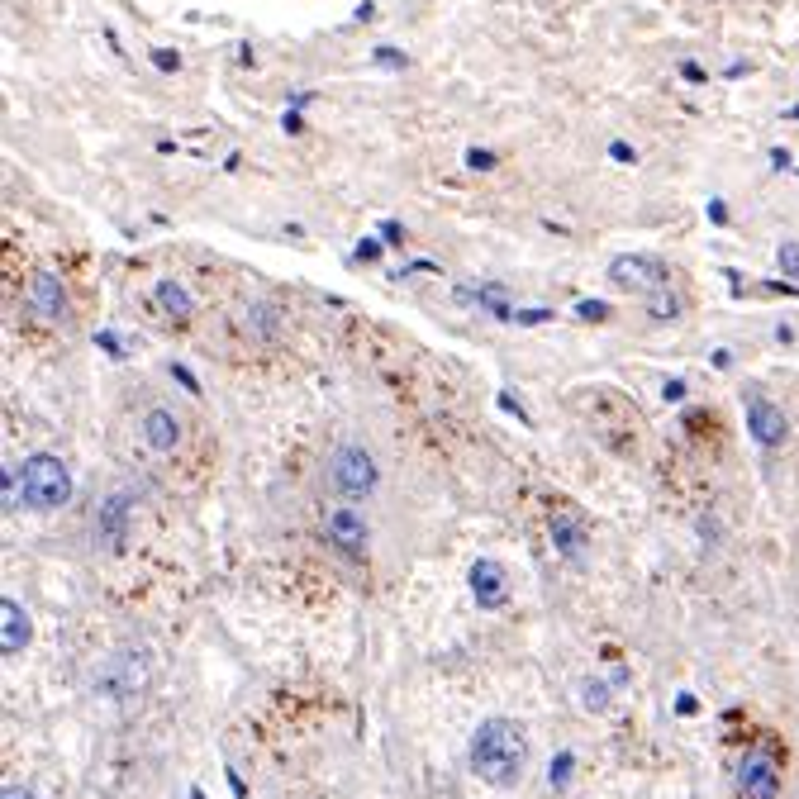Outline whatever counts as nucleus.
Listing matches in <instances>:
<instances>
[{"instance_id":"473e14b6","label":"nucleus","mask_w":799,"mask_h":799,"mask_svg":"<svg viewBox=\"0 0 799 799\" xmlns=\"http://www.w3.org/2000/svg\"><path fill=\"white\" fill-rule=\"evenodd\" d=\"M96 343H100L105 352H115V357L124 352V348H119V338H115V333H96Z\"/></svg>"},{"instance_id":"bb28decb","label":"nucleus","mask_w":799,"mask_h":799,"mask_svg":"<svg viewBox=\"0 0 799 799\" xmlns=\"http://www.w3.org/2000/svg\"><path fill=\"white\" fill-rule=\"evenodd\" d=\"M514 319H519V324H547L552 310H514Z\"/></svg>"},{"instance_id":"72a5a7b5","label":"nucleus","mask_w":799,"mask_h":799,"mask_svg":"<svg viewBox=\"0 0 799 799\" xmlns=\"http://www.w3.org/2000/svg\"><path fill=\"white\" fill-rule=\"evenodd\" d=\"M281 124H286V134H300V110H286V119H281Z\"/></svg>"},{"instance_id":"2f4dec72","label":"nucleus","mask_w":799,"mask_h":799,"mask_svg":"<svg viewBox=\"0 0 799 799\" xmlns=\"http://www.w3.org/2000/svg\"><path fill=\"white\" fill-rule=\"evenodd\" d=\"M681 77L685 81H704V67H700V62H681Z\"/></svg>"},{"instance_id":"f03ea898","label":"nucleus","mask_w":799,"mask_h":799,"mask_svg":"<svg viewBox=\"0 0 799 799\" xmlns=\"http://www.w3.org/2000/svg\"><path fill=\"white\" fill-rule=\"evenodd\" d=\"M20 486H24V500L34 509H62L72 500V476L62 467L53 452H34L20 471Z\"/></svg>"},{"instance_id":"20e7f679","label":"nucleus","mask_w":799,"mask_h":799,"mask_svg":"<svg viewBox=\"0 0 799 799\" xmlns=\"http://www.w3.org/2000/svg\"><path fill=\"white\" fill-rule=\"evenodd\" d=\"M333 486L343 490V495H371L376 490V481H381V471H376V462H371V452L367 448H357V443H348V448H338L333 452Z\"/></svg>"},{"instance_id":"ddd939ff","label":"nucleus","mask_w":799,"mask_h":799,"mask_svg":"<svg viewBox=\"0 0 799 799\" xmlns=\"http://www.w3.org/2000/svg\"><path fill=\"white\" fill-rule=\"evenodd\" d=\"M29 643V614L20 609V600H0V652L5 657H15L20 647Z\"/></svg>"},{"instance_id":"c85d7f7f","label":"nucleus","mask_w":799,"mask_h":799,"mask_svg":"<svg viewBox=\"0 0 799 799\" xmlns=\"http://www.w3.org/2000/svg\"><path fill=\"white\" fill-rule=\"evenodd\" d=\"M172 376H176V381H181L186 390H191V395H200V386H195V376H191L186 367H172Z\"/></svg>"},{"instance_id":"393cba45","label":"nucleus","mask_w":799,"mask_h":799,"mask_svg":"<svg viewBox=\"0 0 799 799\" xmlns=\"http://www.w3.org/2000/svg\"><path fill=\"white\" fill-rule=\"evenodd\" d=\"M371 62H381V67H405V53H400V48H376Z\"/></svg>"},{"instance_id":"9b49d317","label":"nucleus","mask_w":799,"mask_h":799,"mask_svg":"<svg viewBox=\"0 0 799 799\" xmlns=\"http://www.w3.org/2000/svg\"><path fill=\"white\" fill-rule=\"evenodd\" d=\"M24 295H29V310L43 314V319H58V314L67 310V291H62V281L53 272H34Z\"/></svg>"},{"instance_id":"f257e3e1","label":"nucleus","mask_w":799,"mask_h":799,"mask_svg":"<svg viewBox=\"0 0 799 799\" xmlns=\"http://www.w3.org/2000/svg\"><path fill=\"white\" fill-rule=\"evenodd\" d=\"M524 761H528V738L514 719H486L471 733V771L486 785H495V790H509L524 776Z\"/></svg>"},{"instance_id":"5701e85b","label":"nucleus","mask_w":799,"mask_h":799,"mask_svg":"<svg viewBox=\"0 0 799 799\" xmlns=\"http://www.w3.org/2000/svg\"><path fill=\"white\" fill-rule=\"evenodd\" d=\"M153 67H157V72H176V67H181V53H172V48H157Z\"/></svg>"},{"instance_id":"7ed1b4c3","label":"nucleus","mask_w":799,"mask_h":799,"mask_svg":"<svg viewBox=\"0 0 799 799\" xmlns=\"http://www.w3.org/2000/svg\"><path fill=\"white\" fill-rule=\"evenodd\" d=\"M609 281L614 286H624V291H638V295H652L666 291L671 286V272H666L662 257H643V253H628V257H614L609 262Z\"/></svg>"},{"instance_id":"9d476101","label":"nucleus","mask_w":799,"mask_h":799,"mask_svg":"<svg viewBox=\"0 0 799 799\" xmlns=\"http://www.w3.org/2000/svg\"><path fill=\"white\" fill-rule=\"evenodd\" d=\"M471 595H476V605L481 609H500L509 595L505 585V566L495 562V557H481V562L471 566Z\"/></svg>"},{"instance_id":"4be33fe9","label":"nucleus","mask_w":799,"mask_h":799,"mask_svg":"<svg viewBox=\"0 0 799 799\" xmlns=\"http://www.w3.org/2000/svg\"><path fill=\"white\" fill-rule=\"evenodd\" d=\"M352 257H357V262H376V257H381V238H362V243L352 248Z\"/></svg>"},{"instance_id":"f8f14e48","label":"nucleus","mask_w":799,"mask_h":799,"mask_svg":"<svg viewBox=\"0 0 799 799\" xmlns=\"http://www.w3.org/2000/svg\"><path fill=\"white\" fill-rule=\"evenodd\" d=\"M96 524H100L105 547H124V538H129V495H105Z\"/></svg>"},{"instance_id":"7c9ffc66","label":"nucleus","mask_w":799,"mask_h":799,"mask_svg":"<svg viewBox=\"0 0 799 799\" xmlns=\"http://www.w3.org/2000/svg\"><path fill=\"white\" fill-rule=\"evenodd\" d=\"M709 219H714V224H728V205H723V200H709Z\"/></svg>"},{"instance_id":"aec40b11","label":"nucleus","mask_w":799,"mask_h":799,"mask_svg":"<svg viewBox=\"0 0 799 799\" xmlns=\"http://www.w3.org/2000/svg\"><path fill=\"white\" fill-rule=\"evenodd\" d=\"M776 262H780V272H785V281H799V243H780Z\"/></svg>"},{"instance_id":"f704fd0d","label":"nucleus","mask_w":799,"mask_h":799,"mask_svg":"<svg viewBox=\"0 0 799 799\" xmlns=\"http://www.w3.org/2000/svg\"><path fill=\"white\" fill-rule=\"evenodd\" d=\"M0 799H34V795H29L24 785H5V795H0Z\"/></svg>"},{"instance_id":"a211bd4d","label":"nucleus","mask_w":799,"mask_h":799,"mask_svg":"<svg viewBox=\"0 0 799 799\" xmlns=\"http://www.w3.org/2000/svg\"><path fill=\"white\" fill-rule=\"evenodd\" d=\"M571 766H576V757H571V752H557V757H552V766H547L552 790H566V785H571Z\"/></svg>"},{"instance_id":"c9c22d12","label":"nucleus","mask_w":799,"mask_h":799,"mask_svg":"<svg viewBox=\"0 0 799 799\" xmlns=\"http://www.w3.org/2000/svg\"><path fill=\"white\" fill-rule=\"evenodd\" d=\"M785 115H790V119H799V105H790V110H785Z\"/></svg>"},{"instance_id":"6e6552de","label":"nucleus","mask_w":799,"mask_h":799,"mask_svg":"<svg viewBox=\"0 0 799 799\" xmlns=\"http://www.w3.org/2000/svg\"><path fill=\"white\" fill-rule=\"evenodd\" d=\"M324 538H329L333 547H343L348 557H362V552H367V524H362L357 509H329Z\"/></svg>"},{"instance_id":"dca6fc26","label":"nucleus","mask_w":799,"mask_h":799,"mask_svg":"<svg viewBox=\"0 0 799 799\" xmlns=\"http://www.w3.org/2000/svg\"><path fill=\"white\" fill-rule=\"evenodd\" d=\"M157 305H162V314H172V319H191L195 314V300L181 281H157Z\"/></svg>"},{"instance_id":"c756f323","label":"nucleus","mask_w":799,"mask_h":799,"mask_svg":"<svg viewBox=\"0 0 799 799\" xmlns=\"http://www.w3.org/2000/svg\"><path fill=\"white\" fill-rule=\"evenodd\" d=\"M609 157H614V162H633V148H628V143H609Z\"/></svg>"},{"instance_id":"4468645a","label":"nucleus","mask_w":799,"mask_h":799,"mask_svg":"<svg viewBox=\"0 0 799 799\" xmlns=\"http://www.w3.org/2000/svg\"><path fill=\"white\" fill-rule=\"evenodd\" d=\"M457 300H467V305H486L495 319H514L505 300V286H457Z\"/></svg>"},{"instance_id":"a878e982","label":"nucleus","mask_w":799,"mask_h":799,"mask_svg":"<svg viewBox=\"0 0 799 799\" xmlns=\"http://www.w3.org/2000/svg\"><path fill=\"white\" fill-rule=\"evenodd\" d=\"M576 314H581V319H605L609 305H600V300H581V305H576Z\"/></svg>"},{"instance_id":"cd10ccee","label":"nucleus","mask_w":799,"mask_h":799,"mask_svg":"<svg viewBox=\"0 0 799 799\" xmlns=\"http://www.w3.org/2000/svg\"><path fill=\"white\" fill-rule=\"evenodd\" d=\"M381 238H386V243H400V238H405V229H400L395 219H386V224H381Z\"/></svg>"},{"instance_id":"0eeeda50","label":"nucleus","mask_w":799,"mask_h":799,"mask_svg":"<svg viewBox=\"0 0 799 799\" xmlns=\"http://www.w3.org/2000/svg\"><path fill=\"white\" fill-rule=\"evenodd\" d=\"M547 533H552V547L562 552L566 562H585L590 528L581 524V514H576V509H557V514H552V524H547Z\"/></svg>"},{"instance_id":"423d86ee","label":"nucleus","mask_w":799,"mask_h":799,"mask_svg":"<svg viewBox=\"0 0 799 799\" xmlns=\"http://www.w3.org/2000/svg\"><path fill=\"white\" fill-rule=\"evenodd\" d=\"M738 785L747 799H776L780 795V766L766 752H747L738 766Z\"/></svg>"},{"instance_id":"412c9836","label":"nucleus","mask_w":799,"mask_h":799,"mask_svg":"<svg viewBox=\"0 0 799 799\" xmlns=\"http://www.w3.org/2000/svg\"><path fill=\"white\" fill-rule=\"evenodd\" d=\"M605 704H609V690H605V685H600V681L585 685V709H595V714H600Z\"/></svg>"},{"instance_id":"2eb2a0df","label":"nucleus","mask_w":799,"mask_h":799,"mask_svg":"<svg viewBox=\"0 0 799 799\" xmlns=\"http://www.w3.org/2000/svg\"><path fill=\"white\" fill-rule=\"evenodd\" d=\"M143 433H148V443H153L157 452H172L176 438H181L172 410H148V419H143Z\"/></svg>"},{"instance_id":"39448f33","label":"nucleus","mask_w":799,"mask_h":799,"mask_svg":"<svg viewBox=\"0 0 799 799\" xmlns=\"http://www.w3.org/2000/svg\"><path fill=\"white\" fill-rule=\"evenodd\" d=\"M148 685V657L143 652H119L115 662L105 666V676H100V690L110 695V700H134L138 690Z\"/></svg>"},{"instance_id":"b1692460","label":"nucleus","mask_w":799,"mask_h":799,"mask_svg":"<svg viewBox=\"0 0 799 799\" xmlns=\"http://www.w3.org/2000/svg\"><path fill=\"white\" fill-rule=\"evenodd\" d=\"M467 167H471V172H490V167H495V153H486V148H471Z\"/></svg>"},{"instance_id":"1a4fd4ad","label":"nucleus","mask_w":799,"mask_h":799,"mask_svg":"<svg viewBox=\"0 0 799 799\" xmlns=\"http://www.w3.org/2000/svg\"><path fill=\"white\" fill-rule=\"evenodd\" d=\"M747 433L757 438L761 448H780L785 443V410H776L771 400L752 395L747 400Z\"/></svg>"},{"instance_id":"6ab92c4d","label":"nucleus","mask_w":799,"mask_h":799,"mask_svg":"<svg viewBox=\"0 0 799 799\" xmlns=\"http://www.w3.org/2000/svg\"><path fill=\"white\" fill-rule=\"evenodd\" d=\"M647 310H652V319H676V314H681V300H676L671 291H657Z\"/></svg>"},{"instance_id":"f3484780","label":"nucleus","mask_w":799,"mask_h":799,"mask_svg":"<svg viewBox=\"0 0 799 799\" xmlns=\"http://www.w3.org/2000/svg\"><path fill=\"white\" fill-rule=\"evenodd\" d=\"M248 329H253L257 338H276V333H281V314H276L267 300H257L253 310H248Z\"/></svg>"}]
</instances>
